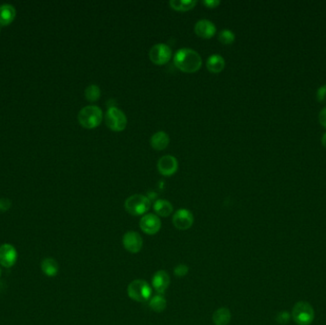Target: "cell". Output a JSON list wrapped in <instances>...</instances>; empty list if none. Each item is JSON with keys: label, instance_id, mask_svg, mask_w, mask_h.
Listing matches in <instances>:
<instances>
[{"label": "cell", "instance_id": "obj_5", "mask_svg": "<svg viewBox=\"0 0 326 325\" xmlns=\"http://www.w3.org/2000/svg\"><path fill=\"white\" fill-rule=\"evenodd\" d=\"M315 313L312 306L306 301H299L293 307L292 318L298 325H310L314 320Z\"/></svg>", "mask_w": 326, "mask_h": 325}, {"label": "cell", "instance_id": "obj_27", "mask_svg": "<svg viewBox=\"0 0 326 325\" xmlns=\"http://www.w3.org/2000/svg\"><path fill=\"white\" fill-rule=\"evenodd\" d=\"M290 319V315L287 312H281L277 316V321L280 324H286Z\"/></svg>", "mask_w": 326, "mask_h": 325}, {"label": "cell", "instance_id": "obj_21", "mask_svg": "<svg viewBox=\"0 0 326 325\" xmlns=\"http://www.w3.org/2000/svg\"><path fill=\"white\" fill-rule=\"evenodd\" d=\"M172 9L180 12H186L192 10L197 5L195 0H171L169 2Z\"/></svg>", "mask_w": 326, "mask_h": 325}, {"label": "cell", "instance_id": "obj_14", "mask_svg": "<svg viewBox=\"0 0 326 325\" xmlns=\"http://www.w3.org/2000/svg\"><path fill=\"white\" fill-rule=\"evenodd\" d=\"M152 284L155 290L160 295L164 294L170 285V277L165 271L160 270L154 275Z\"/></svg>", "mask_w": 326, "mask_h": 325}, {"label": "cell", "instance_id": "obj_23", "mask_svg": "<svg viewBox=\"0 0 326 325\" xmlns=\"http://www.w3.org/2000/svg\"><path fill=\"white\" fill-rule=\"evenodd\" d=\"M84 95H85V97H86L87 100H89L91 102H94V101L98 100L101 93H100V89H99V87L97 85L92 84V85H89L85 89Z\"/></svg>", "mask_w": 326, "mask_h": 325}, {"label": "cell", "instance_id": "obj_16", "mask_svg": "<svg viewBox=\"0 0 326 325\" xmlns=\"http://www.w3.org/2000/svg\"><path fill=\"white\" fill-rule=\"evenodd\" d=\"M15 9L13 5L4 3L0 5V24L1 25H8L15 17Z\"/></svg>", "mask_w": 326, "mask_h": 325}, {"label": "cell", "instance_id": "obj_10", "mask_svg": "<svg viewBox=\"0 0 326 325\" xmlns=\"http://www.w3.org/2000/svg\"><path fill=\"white\" fill-rule=\"evenodd\" d=\"M173 223L179 230H187L194 223V215L187 209H180L173 214Z\"/></svg>", "mask_w": 326, "mask_h": 325}, {"label": "cell", "instance_id": "obj_22", "mask_svg": "<svg viewBox=\"0 0 326 325\" xmlns=\"http://www.w3.org/2000/svg\"><path fill=\"white\" fill-rule=\"evenodd\" d=\"M150 307L153 311L157 312V313H160V312H163L166 309L167 302L165 297H163L162 295H157L150 300Z\"/></svg>", "mask_w": 326, "mask_h": 325}, {"label": "cell", "instance_id": "obj_13", "mask_svg": "<svg viewBox=\"0 0 326 325\" xmlns=\"http://www.w3.org/2000/svg\"><path fill=\"white\" fill-rule=\"evenodd\" d=\"M215 26L212 21L207 19L199 20L194 25V33L202 38H211L215 34Z\"/></svg>", "mask_w": 326, "mask_h": 325}, {"label": "cell", "instance_id": "obj_17", "mask_svg": "<svg viewBox=\"0 0 326 325\" xmlns=\"http://www.w3.org/2000/svg\"><path fill=\"white\" fill-rule=\"evenodd\" d=\"M41 270L44 275L47 277H55L58 273L59 266L55 258L46 257L41 263Z\"/></svg>", "mask_w": 326, "mask_h": 325}, {"label": "cell", "instance_id": "obj_18", "mask_svg": "<svg viewBox=\"0 0 326 325\" xmlns=\"http://www.w3.org/2000/svg\"><path fill=\"white\" fill-rule=\"evenodd\" d=\"M206 66H207L208 71H210L211 73L216 74V73H220V72H222V70L224 69L225 60L220 55H213L207 59Z\"/></svg>", "mask_w": 326, "mask_h": 325}, {"label": "cell", "instance_id": "obj_26", "mask_svg": "<svg viewBox=\"0 0 326 325\" xmlns=\"http://www.w3.org/2000/svg\"><path fill=\"white\" fill-rule=\"evenodd\" d=\"M317 98L320 103H326V84L321 86L317 92Z\"/></svg>", "mask_w": 326, "mask_h": 325}, {"label": "cell", "instance_id": "obj_9", "mask_svg": "<svg viewBox=\"0 0 326 325\" xmlns=\"http://www.w3.org/2000/svg\"><path fill=\"white\" fill-rule=\"evenodd\" d=\"M139 226L147 235H156L161 228V222L157 214H147L140 220Z\"/></svg>", "mask_w": 326, "mask_h": 325}, {"label": "cell", "instance_id": "obj_20", "mask_svg": "<svg viewBox=\"0 0 326 325\" xmlns=\"http://www.w3.org/2000/svg\"><path fill=\"white\" fill-rule=\"evenodd\" d=\"M231 320V313L229 309L222 307L218 309L213 315V321L215 325H227Z\"/></svg>", "mask_w": 326, "mask_h": 325}, {"label": "cell", "instance_id": "obj_32", "mask_svg": "<svg viewBox=\"0 0 326 325\" xmlns=\"http://www.w3.org/2000/svg\"><path fill=\"white\" fill-rule=\"evenodd\" d=\"M0 276H1V269H0Z\"/></svg>", "mask_w": 326, "mask_h": 325}, {"label": "cell", "instance_id": "obj_29", "mask_svg": "<svg viewBox=\"0 0 326 325\" xmlns=\"http://www.w3.org/2000/svg\"><path fill=\"white\" fill-rule=\"evenodd\" d=\"M202 4L207 8H210V9H214L221 4V1L220 0H205V1H202Z\"/></svg>", "mask_w": 326, "mask_h": 325}, {"label": "cell", "instance_id": "obj_1", "mask_svg": "<svg viewBox=\"0 0 326 325\" xmlns=\"http://www.w3.org/2000/svg\"><path fill=\"white\" fill-rule=\"evenodd\" d=\"M173 63L182 72L194 73L202 67V56L192 49H181L175 54Z\"/></svg>", "mask_w": 326, "mask_h": 325}, {"label": "cell", "instance_id": "obj_25", "mask_svg": "<svg viewBox=\"0 0 326 325\" xmlns=\"http://www.w3.org/2000/svg\"><path fill=\"white\" fill-rule=\"evenodd\" d=\"M188 271H189L188 266L184 265V264H180V265H178V266L175 268L173 273H175V276H176V277H182L187 275Z\"/></svg>", "mask_w": 326, "mask_h": 325}, {"label": "cell", "instance_id": "obj_6", "mask_svg": "<svg viewBox=\"0 0 326 325\" xmlns=\"http://www.w3.org/2000/svg\"><path fill=\"white\" fill-rule=\"evenodd\" d=\"M105 122L112 131L121 132L127 126V118L124 113L118 108L110 107L105 115Z\"/></svg>", "mask_w": 326, "mask_h": 325}, {"label": "cell", "instance_id": "obj_11", "mask_svg": "<svg viewBox=\"0 0 326 325\" xmlns=\"http://www.w3.org/2000/svg\"><path fill=\"white\" fill-rule=\"evenodd\" d=\"M122 243L125 249L131 252L133 254H136L142 249L143 241L141 235H139L138 232L129 231L123 235Z\"/></svg>", "mask_w": 326, "mask_h": 325}, {"label": "cell", "instance_id": "obj_30", "mask_svg": "<svg viewBox=\"0 0 326 325\" xmlns=\"http://www.w3.org/2000/svg\"><path fill=\"white\" fill-rule=\"evenodd\" d=\"M319 123L326 128V107H324L319 114Z\"/></svg>", "mask_w": 326, "mask_h": 325}, {"label": "cell", "instance_id": "obj_3", "mask_svg": "<svg viewBox=\"0 0 326 325\" xmlns=\"http://www.w3.org/2000/svg\"><path fill=\"white\" fill-rule=\"evenodd\" d=\"M150 200L143 194H133L129 197L124 203L126 211L133 215H141L145 214L150 209Z\"/></svg>", "mask_w": 326, "mask_h": 325}, {"label": "cell", "instance_id": "obj_2", "mask_svg": "<svg viewBox=\"0 0 326 325\" xmlns=\"http://www.w3.org/2000/svg\"><path fill=\"white\" fill-rule=\"evenodd\" d=\"M102 111L99 107L90 105L82 108L78 113V121L86 129H94L102 121Z\"/></svg>", "mask_w": 326, "mask_h": 325}, {"label": "cell", "instance_id": "obj_7", "mask_svg": "<svg viewBox=\"0 0 326 325\" xmlns=\"http://www.w3.org/2000/svg\"><path fill=\"white\" fill-rule=\"evenodd\" d=\"M172 56V50L163 43L154 45L149 52V57L152 62L157 65H163L170 60Z\"/></svg>", "mask_w": 326, "mask_h": 325}, {"label": "cell", "instance_id": "obj_28", "mask_svg": "<svg viewBox=\"0 0 326 325\" xmlns=\"http://www.w3.org/2000/svg\"><path fill=\"white\" fill-rule=\"evenodd\" d=\"M12 206V202L7 198H1L0 199V211L5 212L8 211Z\"/></svg>", "mask_w": 326, "mask_h": 325}, {"label": "cell", "instance_id": "obj_15", "mask_svg": "<svg viewBox=\"0 0 326 325\" xmlns=\"http://www.w3.org/2000/svg\"><path fill=\"white\" fill-rule=\"evenodd\" d=\"M170 143V138L165 132H158L154 134L151 138V145L157 151H162L166 149Z\"/></svg>", "mask_w": 326, "mask_h": 325}, {"label": "cell", "instance_id": "obj_4", "mask_svg": "<svg viewBox=\"0 0 326 325\" xmlns=\"http://www.w3.org/2000/svg\"><path fill=\"white\" fill-rule=\"evenodd\" d=\"M129 297L138 302L147 301L152 296V288L142 279H135L128 286Z\"/></svg>", "mask_w": 326, "mask_h": 325}, {"label": "cell", "instance_id": "obj_19", "mask_svg": "<svg viewBox=\"0 0 326 325\" xmlns=\"http://www.w3.org/2000/svg\"><path fill=\"white\" fill-rule=\"evenodd\" d=\"M154 210L160 216L167 218L172 214L173 205L169 201H165V200H159L155 202Z\"/></svg>", "mask_w": 326, "mask_h": 325}, {"label": "cell", "instance_id": "obj_12", "mask_svg": "<svg viewBox=\"0 0 326 325\" xmlns=\"http://www.w3.org/2000/svg\"><path fill=\"white\" fill-rule=\"evenodd\" d=\"M179 163L177 159L173 156H164L160 158L158 162V169L160 173L165 177L172 176L178 171Z\"/></svg>", "mask_w": 326, "mask_h": 325}, {"label": "cell", "instance_id": "obj_24", "mask_svg": "<svg viewBox=\"0 0 326 325\" xmlns=\"http://www.w3.org/2000/svg\"><path fill=\"white\" fill-rule=\"evenodd\" d=\"M235 38H236L235 34L232 31L228 30V29L222 30L219 33V40L224 45L232 44L233 42L235 41Z\"/></svg>", "mask_w": 326, "mask_h": 325}, {"label": "cell", "instance_id": "obj_8", "mask_svg": "<svg viewBox=\"0 0 326 325\" xmlns=\"http://www.w3.org/2000/svg\"><path fill=\"white\" fill-rule=\"evenodd\" d=\"M17 261V251L12 244L5 243L0 246V265L5 268L13 267Z\"/></svg>", "mask_w": 326, "mask_h": 325}, {"label": "cell", "instance_id": "obj_31", "mask_svg": "<svg viewBox=\"0 0 326 325\" xmlns=\"http://www.w3.org/2000/svg\"><path fill=\"white\" fill-rule=\"evenodd\" d=\"M321 143L322 145L324 146L326 148V133L322 136V139H321Z\"/></svg>", "mask_w": 326, "mask_h": 325}]
</instances>
